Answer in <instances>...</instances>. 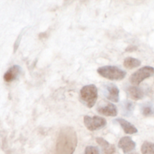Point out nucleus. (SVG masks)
<instances>
[{
    "label": "nucleus",
    "instance_id": "8",
    "mask_svg": "<svg viewBox=\"0 0 154 154\" xmlns=\"http://www.w3.org/2000/svg\"><path fill=\"white\" fill-rule=\"evenodd\" d=\"M118 147L122 149L124 153H128L135 148V143L129 136L123 137L118 142Z\"/></svg>",
    "mask_w": 154,
    "mask_h": 154
},
{
    "label": "nucleus",
    "instance_id": "11",
    "mask_svg": "<svg viewBox=\"0 0 154 154\" xmlns=\"http://www.w3.org/2000/svg\"><path fill=\"white\" fill-rule=\"evenodd\" d=\"M127 94L131 99L135 101L143 99L144 96L143 90L141 88H139V87H136V86L129 87L127 89Z\"/></svg>",
    "mask_w": 154,
    "mask_h": 154
},
{
    "label": "nucleus",
    "instance_id": "17",
    "mask_svg": "<svg viewBox=\"0 0 154 154\" xmlns=\"http://www.w3.org/2000/svg\"><path fill=\"white\" fill-rule=\"evenodd\" d=\"M142 113H143V115L144 116H149L150 114H152L153 113V111H152V108L150 107H144L142 109Z\"/></svg>",
    "mask_w": 154,
    "mask_h": 154
},
{
    "label": "nucleus",
    "instance_id": "3",
    "mask_svg": "<svg viewBox=\"0 0 154 154\" xmlns=\"http://www.w3.org/2000/svg\"><path fill=\"white\" fill-rule=\"evenodd\" d=\"M97 72L101 76L111 81H121L126 75L125 71L114 66H102L98 69Z\"/></svg>",
    "mask_w": 154,
    "mask_h": 154
},
{
    "label": "nucleus",
    "instance_id": "18",
    "mask_svg": "<svg viewBox=\"0 0 154 154\" xmlns=\"http://www.w3.org/2000/svg\"><path fill=\"white\" fill-rule=\"evenodd\" d=\"M131 154H136V153H131Z\"/></svg>",
    "mask_w": 154,
    "mask_h": 154
},
{
    "label": "nucleus",
    "instance_id": "1",
    "mask_svg": "<svg viewBox=\"0 0 154 154\" xmlns=\"http://www.w3.org/2000/svg\"><path fill=\"white\" fill-rule=\"evenodd\" d=\"M78 144V137L72 128L61 129L57 138L55 154H73Z\"/></svg>",
    "mask_w": 154,
    "mask_h": 154
},
{
    "label": "nucleus",
    "instance_id": "15",
    "mask_svg": "<svg viewBox=\"0 0 154 154\" xmlns=\"http://www.w3.org/2000/svg\"><path fill=\"white\" fill-rule=\"evenodd\" d=\"M84 154H100V153H99V150L97 147L88 146L86 147Z\"/></svg>",
    "mask_w": 154,
    "mask_h": 154
},
{
    "label": "nucleus",
    "instance_id": "2",
    "mask_svg": "<svg viewBox=\"0 0 154 154\" xmlns=\"http://www.w3.org/2000/svg\"><path fill=\"white\" fill-rule=\"evenodd\" d=\"M81 100L88 108H91L96 104L98 99L97 87L94 84L86 85L81 90Z\"/></svg>",
    "mask_w": 154,
    "mask_h": 154
},
{
    "label": "nucleus",
    "instance_id": "5",
    "mask_svg": "<svg viewBox=\"0 0 154 154\" xmlns=\"http://www.w3.org/2000/svg\"><path fill=\"white\" fill-rule=\"evenodd\" d=\"M84 123L87 129L90 131L99 130L105 127L107 124L106 120L99 116H94L93 117L85 116Z\"/></svg>",
    "mask_w": 154,
    "mask_h": 154
},
{
    "label": "nucleus",
    "instance_id": "9",
    "mask_svg": "<svg viewBox=\"0 0 154 154\" xmlns=\"http://www.w3.org/2000/svg\"><path fill=\"white\" fill-rule=\"evenodd\" d=\"M21 72V68L17 65L11 66L4 75V80L5 82L10 83L16 80Z\"/></svg>",
    "mask_w": 154,
    "mask_h": 154
},
{
    "label": "nucleus",
    "instance_id": "16",
    "mask_svg": "<svg viewBox=\"0 0 154 154\" xmlns=\"http://www.w3.org/2000/svg\"><path fill=\"white\" fill-rule=\"evenodd\" d=\"M124 107H123V110L125 111L124 115H128V114H130L132 111V108H133V104L132 102L126 101L124 102Z\"/></svg>",
    "mask_w": 154,
    "mask_h": 154
},
{
    "label": "nucleus",
    "instance_id": "14",
    "mask_svg": "<svg viewBox=\"0 0 154 154\" xmlns=\"http://www.w3.org/2000/svg\"><path fill=\"white\" fill-rule=\"evenodd\" d=\"M141 150L142 154H154V144L145 141L143 143Z\"/></svg>",
    "mask_w": 154,
    "mask_h": 154
},
{
    "label": "nucleus",
    "instance_id": "13",
    "mask_svg": "<svg viewBox=\"0 0 154 154\" xmlns=\"http://www.w3.org/2000/svg\"><path fill=\"white\" fill-rule=\"evenodd\" d=\"M141 62L139 60L133 58V57H127L125 59L123 62V66L128 69H133L141 66Z\"/></svg>",
    "mask_w": 154,
    "mask_h": 154
},
{
    "label": "nucleus",
    "instance_id": "4",
    "mask_svg": "<svg viewBox=\"0 0 154 154\" xmlns=\"http://www.w3.org/2000/svg\"><path fill=\"white\" fill-rule=\"evenodd\" d=\"M154 74V69L151 66H144L134 72L129 78V81L132 84L138 86L143 81L150 78Z\"/></svg>",
    "mask_w": 154,
    "mask_h": 154
},
{
    "label": "nucleus",
    "instance_id": "6",
    "mask_svg": "<svg viewBox=\"0 0 154 154\" xmlns=\"http://www.w3.org/2000/svg\"><path fill=\"white\" fill-rule=\"evenodd\" d=\"M99 114L107 117H115L117 115V108L115 105L111 102H101L97 108Z\"/></svg>",
    "mask_w": 154,
    "mask_h": 154
},
{
    "label": "nucleus",
    "instance_id": "7",
    "mask_svg": "<svg viewBox=\"0 0 154 154\" xmlns=\"http://www.w3.org/2000/svg\"><path fill=\"white\" fill-rule=\"evenodd\" d=\"M105 95L108 100L113 102H119L120 90L116 85L113 84H107L105 85Z\"/></svg>",
    "mask_w": 154,
    "mask_h": 154
},
{
    "label": "nucleus",
    "instance_id": "10",
    "mask_svg": "<svg viewBox=\"0 0 154 154\" xmlns=\"http://www.w3.org/2000/svg\"><path fill=\"white\" fill-rule=\"evenodd\" d=\"M116 121L118 122L119 124L121 126L122 129H123V131H124L126 134L132 135V134H135L138 132V129H136V127H135L133 124H132L131 123L128 122L127 120L122 118H118L116 120Z\"/></svg>",
    "mask_w": 154,
    "mask_h": 154
},
{
    "label": "nucleus",
    "instance_id": "12",
    "mask_svg": "<svg viewBox=\"0 0 154 154\" xmlns=\"http://www.w3.org/2000/svg\"><path fill=\"white\" fill-rule=\"evenodd\" d=\"M96 142L102 147V150L105 154H114L116 151V149L114 145L108 143L106 140L102 138H96Z\"/></svg>",
    "mask_w": 154,
    "mask_h": 154
}]
</instances>
